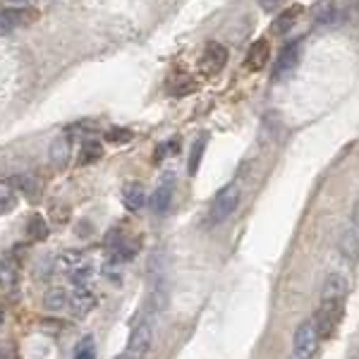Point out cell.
<instances>
[{"instance_id":"obj_1","label":"cell","mask_w":359,"mask_h":359,"mask_svg":"<svg viewBox=\"0 0 359 359\" xmlns=\"http://www.w3.org/2000/svg\"><path fill=\"white\" fill-rule=\"evenodd\" d=\"M345 299H347V280L340 273H328L321 287V304L316 311V328L321 338H331L338 331L340 321H343L345 311Z\"/></svg>"},{"instance_id":"obj_2","label":"cell","mask_w":359,"mask_h":359,"mask_svg":"<svg viewBox=\"0 0 359 359\" xmlns=\"http://www.w3.org/2000/svg\"><path fill=\"white\" fill-rule=\"evenodd\" d=\"M154 316L156 311H147L139 321L135 323L130 333V340H127V352L125 355L130 359H144L149 355L154 345Z\"/></svg>"},{"instance_id":"obj_3","label":"cell","mask_w":359,"mask_h":359,"mask_svg":"<svg viewBox=\"0 0 359 359\" xmlns=\"http://www.w3.org/2000/svg\"><path fill=\"white\" fill-rule=\"evenodd\" d=\"M240 187L237 184H225V187L213 196L211 208H208V221L211 223H223L235 213V208L240 206Z\"/></svg>"},{"instance_id":"obj_4","label":"cell","mask_w":359,"mask_h":359,"mask_svg":"<svg viewBox=\"0 0 359 359\" xmlns=\"http://www.w3.org/2000/svg\"><path fill=\"white\" fill-rule=\"evenodd\" d=\"M318 343H321V335L314 321H302L294 331L292 338V352L294 359H314Z\"/></svg>"},{"instance_id":"obj_5","label":"cell","mask_w":359,"mask_h":359,"mask_svg":"<svg viewBox=\"0 0 359 359\" xmlns=\"http://www.w3.org/2000/svg\"><path fill=\"white\" fill-rule=\"evenodd\" d=\"M225 62H228V48L221 43H208L199 57V69L206 77H213L225 67Z\"/></svg>"},{"instance_id":"obj_6","label":"cell","mask_w":359,"mask_h":359,"mask_svg":"<svg viewBox=\"0 0 359 359\" xmlns=\"http://www.w3.org/2000/svg\"><path fill=\"white\" fill-rule=\"evenodd\" d=\"M172 196H175V177L168 172V175L161 180V184L156 187V192L151 194V211L158 213V216H163V213L170 208L172 204Z\"/></svg>"},{"instance_id":"obj_7","label":"cell","mask_w":359,"mask_h":359,"mask_svg":"<svg viewBox=\"0 0 359 359\" xmlns=\"http://www.w3.org/2000/svg\"><path fill=\"white\" fill-rule=\"evenodd\" d=\"M299 62V43H287L285 48L280 50V55H278L276 60V67H273V79L276 82H280V79L290 77L294 72V67H297Z\"/></svg>"},{"instance_id":"obj_8","label":"cell","mask_w":359,"mask_h":359,"mask_svg":"<svg viewBox=\"0 0 359 359\" xmlns=\"http://www.w3.org/2000/svg\"><path fill=\"white\" fill-rule=\"evenodd\" d=\"M36 13H32L29 8H8L0 10V32H10V29L25 27L29 20H34Z\"/></svg>"},{"instance_id":"obj_9","label":"cell","mask_w":359,"mask_h":359,"mask_svg":"<svg viewBox=\"0 0 359 359\" xmlns=\"http://www.w3.org/2000/svg\"><path fill=\"white\" fill-rule=\"evenodd\" d=\"M20 283V266L13 257H5L0 262V290L3 292H13Z\"/></svg>"},{"instance_id":"obj_10","label":"cell","mask_w":359,"mask_h":359,"mask_svg":"<svg viewBox=\"0 0 359 359\" xmlns=\"http://www.w3.org/2000/svg\"><path fill=\"white\" fill-rule=\"evenodd\" d=\"M269 60H271L269 43H266V41H257V43H252V48L247 50L245 65H247V69H252V72H259V69L266 67V62H269Z\"/></svg>"},{"instance_id":"obj_11","label":"cell","mask_w":359,"mask_h":359,"mask_svg":"<svg viewBox=\"0 0 359 359\" xmlns=\"http://www.w3.org/2000/svg\"><path fill=\"white\" fill-rule=\"evenodd\" d=\"M69 306L77 316L89 314L91 309L96 306V294L89 290V287H77L74 294H69Z\"/></svg>"},{"instance_id":"obj_12","label":"cell","mask_w":359,"mask_h":359,"mask_svg":"<svg viewBox=\"0 0 359 359\" xmlns=\"http://www.w3.org/2000/svg\"><path fill=\"white\" fill-rule=\"evenodd\" d=\"M338 249L347 262H357V257H359V230L352 228V225L347 230H343L340 242H338Z\"/></svg>"},{"instance_id":"obj_13","label":"cell","mask_w":359,"mask_h":359,"mask_svg":"<svg viewBox=\"0 0 359 359\" xmlns=\"http://www.w3.org/2000/svg\"><path fill=\"white\" fill-rule=\"evenodd\" d=\"M123 204L127 211H139L144 204H147V192H144V187L142 184H137V182H130V184H125V189H123Z\"/></svg>"},{"instance_id":"obj_14","label":"cell","mask_w":359,"mask_h":359,"mask_svg":"<svg viewBox=\"0 0 359 359\" xmlns=\"http://www.w3.org/2000/svg\"><path fill=\"white\" fill-rule=\"evenodd\" d=\"M50 161L55 168H65L69 161V137H57L50 144Z\"/></svg>"},{"instance_id":"obj_15","label":"cell","mask_w":359,"mask_h":359,"mask_svg":"<svg viewBox=\"0 0 359 359\" xmlns=\"http://www.w3.org/2000/svg\"><path fill=\"white\" fill-rule=\"evenodd\" d=\"M43 304L48 311H62L69 304V292L65 287H50L43 297Z\"/></svg>"},{"instance_id":"obj_16","label":"cell","mask_w":359,"mask_h":359,"mask_svg":"<svg viewBox=\"0 0 359 359\" xmlns=\"http://www.w3.org/2000/svg\"><path fill=\"white\" fill-rule=\"evenodd\" d=\"M48 223H46V218L43 216H39V213H34L32 218L27 221V237L29 240H34V242H41L48 237Z\"/></svg>"},{"instance_id":"obj_17","label":"cell","mask_w":359,"mask_h":359,"mask_svg":"<svg viewBox=\"0 0 359 359\" xmlns=\"http://www.w3.org/2000/svg\"><path fill=\"white\" fill-rule=\"evenodd\" d=\"M299 13H302V8H299V5H294V8H287L285 13H283V15L276 20L273 32H276V34H287V32H290V29L294 27V20L299 17Z\"/></svg>"},{"instance_id":"obj_18","label":"cell","mask_w":359,"mask_h":359,"mask_svg":"<svg viewBox=\"0 0 359 359\" xmlns=\"http://www.w3.org/2000/svg\"><path fill=\"white\" fill-rule=\"evenodd\" d=\"M103 156V149L101 144L96 142V139H86V142L82 144V149H79V163L89 165L94 163V161H98Z\"/></svg>"},{"instance_id":"obj_19","label":"cell","mask_w":359,"mask_h":359,"mask_svg":"<svg viewBox=\"0 0 359 359\" xmlns=\"http://www.w3.org/2000/svg\"><path fill=\"white\" fill-rule=\"evenodd\" d=\"M204 149H206V137L196 139L194 147H192V154H189V163H187V172H189V175H196V170H199V163H201V156H204Z\"/></svg>"},{"instance_id":"obj_20","label":"cell","mask_w":359,"mask_h":359,"mask_svg":"<svg viewBox=\"0 0 359 359\" xmlns=\"http://www.w3.org/2000/svg\"><path fill=\"white\" fill-rule=\"evenodd\" d=\"M15 204H17V196L13 192V187H10V184L0 182V216H3V213L13 211Z\"/></svg>"},{"instance_id":"obj_21","label":"cell","mask_w":359,"mask_h":359,"mask_svg":"<svg viewBox=\"0 0 359 359\" xmlns=\"http://www.w3.org/2000/svg\"><path fill=\"white\" fill-rule=\"evenodd\" d=\"M91 276H94V271H91V266H77V269H72V283L77 287H86V283L91 280Z\"/></svg>"},{"instance_id":"obj_22","label":"cell","mask_w":359,"mask_h":359,"mask_svg":"<svg viewBox=\"0 0 359 359\" xmlns=\"http://www.w3.org/2000/svg\"><path fill=\"white\" fill-rule=\"evenodd\" d=\"M94 340L91 338H82L74 347V359H94Z\"/></svg>"},{"instance_id":"obj_23","label":"cell","mask_w":359,"mask_h":359,"mask_svg":"<svg viewBox=\"0 0 359 359\" xmlns=\"http://www.w3.org/2000/svg\"><path fill=\"white\" fill-rule=\"evenodd\" d=\"M13 184L29 196L36 192V180H34L32 175H17V177H13Z\"/></svg>"},{"instance_id":"obj_24","label":"cell","mask_w":359,"mask_h":359,"mask_svg":"<svg viewBox=\"0 0 359 359\" xmlns=\"http://www.w3.org/2000/svg\"><path fill=\"white\" fill-rule=\"evenodd\" d=\"M108 142H113V144H125V142H130L132 139V132L130 130H111L106 135Z\"/></svg>"},{"instance_id":"obj_25","label":"cell","mask_w":359,"mask_h":359,"mask_svg":"<svg viewBox=\"0 0 359 359\" xmlns=\"http://www.w3.org/2000/svg\"><path fill=\"white\" fill-rule=\"evenodd\" d=\"M62 264H67V266H82V252H74V249H67L65 254H62Z\"/></svg>"},{"instance_id":"obj_26","label":"cell","mask_w":359,"mask_h":359,"mask_svg":"<svg viewBox=\"0 0 359 359\" xmlns=\"http://www.w3.org/2000/svg\"><path fill=\"white\" fill-rule=\"evenodd\" d=\"M259 3H262V8L266 10V13H273V10L280 8L285 0H259Z\"/></svg>"},{"instance_id":"obj_27","label":"cell","mask_w":359,"mask_h":359,"mask_svg":"<svg viewBox=\"0 0 359 359\" xmlns=\"http://www.w3.org/2000/svg\"><path fill=\"white\" fill-rule=\"evenodd\" d=\"M352 228H357V230H359V199H357L355 208H352Z\"/></svg>"},{"instance_id":"obj_28","label":"cell","mask_w":359,"mask_h":359,"mask_svg":"<svg viewBox=\"0 0 359 359\" xmlns=\"http://www.w3.org/2000/svg\"><path fill=\"white\" fill-rule=\"evenodd\" d=\"M5 3H15L17 8H27V5L34 3V0H5Z\"/></svg>"},{"instance_id":"obj_29","label":"cell","mask_w":359,"mask_h":359,"mask_svg":"<svg viewBox=\"0 0 359 359\" xmlns=\"http://www.w3.org/2000/svg\"><path fill=\"white\" fill-rule=\"evenodd\" d=\"M3 323H5V311H3V306H0V328H3Z\"/></svg>"},{"instance_id":"obj_30","label":"cell","mask_w":359,"mask_h":359,"mask_svg":"<svg viewBox=\"0 0 359 359\" xmlns=\"http://www.w3.org/2000/svg\"><path fill=\"white\" fill-rule=\"evenodd\" d=\"M115 359H130V357H127V355H118V357H115Z\"/></svg>"}]
</instances>
